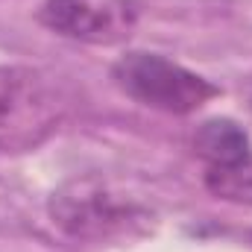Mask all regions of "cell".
<instances>
[{"instance_id": "cell-1", "label": "cell", "mask_w": 252, "mask_h": 252, "mask_svg": "<svg viewBox=\"0 0 252 252\" xmlns=\"http://www.w3.org/2000/svg\"><path fill=\"white\" fill-rule=\"evenodd\" d=\"M50 220L73 241L106 244L147 232L153 214L138 199H129L103 179H70L53 190L47 202Z\"/></svg>"}, {"instance_id": "cell-2", "label": "cell", "mask_w": 252, "mask_h": 252, "mask_svg": "<svg viewBox=\"0 0 252 252\" xmlns=\"http://www.w3.org/2000/svg\"><path fill=\"white\" fill-rule=\"evenodd\" d=\"M112 79L126 97L164 115H193L217 97V88L205 76L158 53L121 56L112 64Z\"/></svg>"}, {"instance_id": "cell-3", "label": "cell", "mask_w": 252, "mask_h": 252, "mask_svg": "<svg viewBox=\"0 0 252 252\" xmlns=\"http://www.w3.org/2000/svg\"><path fill=\"white\" fill-rule=\"evenodd\" d=\"M41 24L56 35L82 44H121L138 24L132 0H44Z\"/></svg>"}, {"instance_id": "cell-4", "label": "cell", "mask_w": 252, "mask_h": 252, "mask_svg": "<svg viewBox=\"0 0 252 252\" xmlns=\"http://www.w3.org/2000/svg\"><path fill=\"white\" fill-rule=\"evenodd\" d=\"M193 150L199 158L208 161V167H232L252 156L250 135L226 118H214L199 126L193 135Z\"/></svg>"}, {"instance_id": "cell-5", "label": "cell", "mask_w": 252, "mask_h": 252, "mask_svg": "<svg viewBox=\"0 0 252 252\" xmlns=\"http://www.w3.org/2000/svg\"><path fill=\"white\" fill-rule=\"evenodd\" d=\"M205 185L214 196L229 202H252V156L232 167H208Z\"/></svg>"}, {"instance_id": "cell-6", "label": "cell", "mask_w": 252, "mask_h": 252, "mask_svg": "<svg viewBox=\"0 0 252 252\" xmlns=\"http://www.w3.org/2000/svg\"><path fill=\"white\" fill-rule=\"evenodd\" d=\"M35 76L21 67H0V121L15 118L24 106L32 103Z\"/></svg>"}, {"instance_id": "cell-7", "label": "cell", "mask_w": 252, "mask_h": 252, "mask_svg": "<svg viewBox=\"0 0 252 252\" xmlns=\"http://www.w3.org/2000/svg\"><path fill=\"white\" fill-rule=\"evenodd\" d=\"M250 106H252V94H250Z\"/></svg>"}]
</instances>
